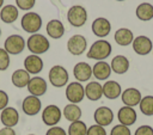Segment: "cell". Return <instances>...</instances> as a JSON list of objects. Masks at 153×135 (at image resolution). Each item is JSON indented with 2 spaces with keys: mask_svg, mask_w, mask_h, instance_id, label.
<instances>
[{
  "mask_svg": "<svg viewBox=\"0 0 153 135\" xmlns=\"http://www.w3.org/2000/svg\"><path fill=\"white\" fill-rule=\"evenodd\" d=\"M111 51H112V47L110 42L105 39H98L90 47L86 56L96 61H104L110 56Z\"/></svg>",
  "mask_w": 153,
  "mask_h": 135,
  "instance_id": "6da1fadb",
  "label": "cell"
},
{
  "mask_svg": "<svg viewBox=\"0 0 153 135\" xmlns=\"http://www.w3.org/2000/svg\"><path fill=\"white\" fill-rule=\"evenodd\" d=\"M26 47L33 55H41L49 50L50 43L44 35L32 33L26 41Z\"/></svg>",
  "mask_w": 153,
  "mask_h": 135,
  "instance_id": "7a4b0ae2",
  "label": "cell"
},
{
  "mask_svg": "<svg viewBox=\"0 0 153 135\" xmlns=\"http://www.w3.org/2000/svg\"><path fill=\"white\" fill-rule=\"evenodd\" d=\"M22 29L29 33H36L42 27V18L36 12L25 13L20 19Z\"/></svg>",
  "mask_w": 153,
  "mask_h": 135,
  "instance_id": "3957f363",
  "label": "cell"
},
{
  "mask_svg": "<svg viewBox=\"0 0 153 135\" xmlns=\"http://www.w3.org/2000/svg\"><path fill=\"white\" fill-rule=\"evenodd\" d=\"M48 78H49V82L54 87H63V86L67 85L69 75H68L67 69L63 66L55 65V66H53L50 68Z\"/></svg>",
  "mask_w": 153,
  "mask_h": 135,
  "instance_id": "277c9868",
  "label": "cell"
},
{
  "mask_svg": "<svg viewBox=\"0 0 153 135\" xmlns=\"http://www.w3.org/2000/svg\"><path fill=\"white\" fill-rule=\"evenodd\" d=\"M67 19L71 23L72 26L80 27L82 26L87 20V12L86 8L80 5L72 6L67 12Z\"/></svg>",
  "mask_w": 153,
  "mask_h": 135,
  "instance_id": "5b68a950",
  "label": "cell"
},
{
  "mask_svg": "<svg viewBox=\"0 0 153 135\" xmlns=\"http://www.w3.org/2000/svg\"><path fill=\"white\" fill-rule=\"evenodd\" d=\"M25 44L26 42L20 35H11L5 39L4 49L10 55H18L24 50Z\"/></svg>",
  "mask_w": 153,
  "mask_h": 135,
  "instance_id": "8992f818",
  "label": "cell"
},
{
  "mask_svg": "<svg viewBox=\"0 0 153 135\" xmlns=\"http://www.w3.org/2000/svg\"><path fill=\"white\" fill-rule=\"evenodd\" d=\"M66 98L72 104H78L82 102L85 98V87L79 81H73L67 85L66 88Z\"/></svg>",
  "mask_w": 153,
  "mask_h": 135,
  "instance_id": "52a82bcc",
  "label": "cell"
},
{
  "mask_svg": "<svg viewBox=\"0 0 153 135\" xmlns=\"http://www.w3.org/2000/svg\"><path fill=\"white\" fill-rule=\"evenodd\" d=\"M61 116H62V112H61L60 108L54 104L47 105L42 111V121L48 127L56 125L60 122Z\"/></svg>",
  "mask_w": 153,
  "mask_h": 135,
  "instance_id": "ba28073f",
  "label": "cell"
},
{
  "mask_svg": "<svg viewBox=\"0 0 153 135\" xmlns=\"http://www.w3.org/2000/svg\"><path fill=\"white\" fill-rule=\"evenodd\" d=\"M86 48H87V41L82 35H73L67 42V49L74 56H79L84 54L86 51Z\"/></svg>",
  "mask_w": 153,
  "mask_h": 135,
  "instance_id": "9c48e42d",
  "label": "cell"
},
{
  "mask_svg": "<svg viewBox=\"0 0 153 135\" xmlns=\"http://www.w3.org/2000/svg\"><path fill=\"white\" fill-rule=\"evenodd\" d=\"M133 50L137 54V55H141V56H145V55H148L152 50H153V43H152V39L145 35H140L137 37L134 38L133 43Z\"/></svg>",
  "mask_w": 153,
  "mask_h": 135,
  "instance_id": "30bf717a",
  "label": "cell"
},
{
  "mask_svg": "<svg viewBox=\"0 0 153 135\" xmlns=\"http://www.w3.org/2000/svg\"><path fill=\"white\" fill-rule=\"evenodd\" d=\"M93 118L96 124L102 125V127H108L114 121V112L108 106H99L96 109L94 113H93Z\"/></svg>",
  "mask_w": 153,
  "mask_h": 135,
  "instance_id": "8fae6325",
  "label": "cell"
},
{
  "mask_svg": "<svg viewBox=\"0 0 153 135\" xmlns=\"http://www.w3.org/2000/svg\"><path fill=\"white\" fill-rule=\"evenodd\" d=\"M41 109H42L41 99L38 97H35V96H31V94L25 97L23 103H22V110L27 116L37 115L41 111Z\"/></svg>",
  "mask_w": 153,
  "mask_h": 135,
  "instance_id": "7c38bea8",
  "label": "cell"
},
{
  "mask_svg": "<svg viewBox=\"0 0 153 135\" xmlns=\"http://www.w3.org/2000/svg\"><path fill=\"white\" fill-rule=\"evenodd\" d=\"M121 99H122V103L126 106L134 108V106H136V105L140 104V102L142 99V94H141V92L137 88H135V87H128L124 91H122Z\"/></svg>",
  "mask_w": 153,
  "mask_h": 135,
  "instance_id": "4fadbf2b",
  "label": "cell"
},
{
  "mask_svg": "<svg viewBox=\"0 0 153 135\" xmlns=\"http://www.w3.org/2000/svg\"><path fill=\"white\" fill-rule=\"evenodd\" d=\"M117 119H118L120 124H123L126 127H130L136 122L137 113H136L134 108L124 105V106L120 108V110L117 112Z\"/></svg>",
  "mask_w": 153,
  "mask_h": 135,
  "instance_id": "5bb4252c",
  "label": "cell"
},
{
  "mask_svg": "<svg viewBox=\"0 0 153 135\" xmlns=\"http://www.w3.org/2000/svg\"><path fill=\"white\" fill-rule=\"evenodd\" d=\"M27 91L30 92L31 96H35V97H41L43 94H45L47 92V88H48V85H47V81L41 78V76H33L30 79L29 84H27Z\"/></svg>",
  "mask_w": 153,
  "mask_h": 135,
  "instance_id": "9a60e30c",
  "label": "cell"
},
{
  "mask_svg": "<svg viewBox=\"0 0 153 135\" xmlns=\"http://www.w3.org/2000/svg\"><path fill=\"white\" fill-rule=\"evenodd\" d=\"M0 121L4 124V127L7 128H13L18 124L19 122V113L17 111V109L12 108V106H7L1 111L0 115Z\"/></svg>",
  "mask_w": 153,
  "mask_h": 135,
  "instance_id": "2e32d148",
  "label": "cell"
},
{
  "mask_svg": "<svg viewBox=\"0 0 153 135\" xmlns=\"http://www.w3.org/2000/svg\"><path fill=\"white\" fill-rule=\"evenodd\" d=\"M92 32L97 36V37H105L110 33V30H111V24L110 22L106 19V18H103V17H99V18H96L92 23Z\"/></svg>",
  "mask_w": 153,
  "mask_h": 135,
  "instance_id": "e0dca14e",
  "label": "cell"
},
{
  "mask_svg": "<svg viewBox=\"0 0 153 135\" xmlns=\"http://www.w3.org/2000/svg\"><path fill=\"white\" fill-rule=\"evenodd\" d=\"M24 68L29 74H38L43 69V60L39 55H29L24 60Z\"/></svg>",
  "mask_w": 153,
  "mask_h": 135,
  "instance_id": "ac0fdd59",
  "label": "cell"
},
{
  "mask_svg": "<svg viewBox=\"0 0 153 135\" xmlns=\"http://www.w3.org/2000/svg\"><path fill=\"white\" fill-rule=\"evenodd\" d=\"M73 75L79 82L87 81L92 76V67L87 62H78L73 67Z\"/></svg>",
  "mask_w": 153,
  "mask_h": 135,
  "instance_id": "d6986e66",
  "label": "cell"
},
{
  "mask_svg": "<svg viewBox=\"0 0 153 135\" xmlns=\"http://www.w3.org/2000/svg\"><path fill=\"white\" fill-rule=\"evenodd\" d=\"M111 67L106 61H97L92 67V75L97 80H106L111 75Z\"/></svg>",
  "mask_w": 153,
  "mask_h": 135,
  "instance_id": "ffe728a7",
  "label": "cell"
},
{
  "mask_svg": "<svg viewBox=\"0 0 153 135\" xmlns=\"http://www.w3.org/2000/svg\"><path fill=\"white\" fill-rule=\"evenodd\" d=\"M122 94L121 85L115 80H108L103 85V96L108 99H117Z\"/></svg>",
  "mask_w": 153,
  "mask_h": 135,
  "instance_id": "44dd1931",
  "label": "cell"
},
{
  "mask_svg": "<svg viewBox=\"0 0 153 135\" xmlns=\"http://www.w3.org/2000/svg\"><path fill=\"white\" fill-rule=\"evenodd\" d=\"M85 97L92 102L99 100L103 97V85L98 81H90L85 86Z\"/></svg>",
  "mask_w": 153,
  "mask_h": 135,
  "instance_id": "7402d4cb",
  "label": "cell"
},
{
  "mask_svg": "<svg viewBox=\"0 0 153 135\" xmlns=\"http://www.w3.org/2000/svg\"><path fill=\"white\" fill-rule=\"evenodd\" d=\"M114 39L115 42L118 44V45H122V47H127L129 44L133 43L134 41V35H133V31L130 29H127V27H121L118 30H116L115 35H114Z\"/></svg>",
  "mask_w": 153,
  "mask_h": 135,
  "instance_id": "603a6c76",
  "label": "cell"
},
{
  "mask_svg": "<svg viewBox=\"0 0 153 135\" xmlns=\"http://www.w3.org/2000/svg\"><path fill=\"white\" fill-rule=\"evenodd\" d=\"M111 70L116 74H124L129 69V60L124 55H116L110 63Z\"/></svg>",
  "mask_w": 153,
  "mask_h": 135,
  "instance_id": "cb8c5ba5",
  "label": "cell"
},
{
  "mask_svg": "<svg viewBox=\"0 0 153 135\" xmlns=\"http://www.w3.org/2000/svg\"><path fill=\"white\" fill-rule=\"evenodd\" d=\"M47 32L49 37L59 39L65 35V26L59 19H51L47 24Z\"/></svg>",
  "mask_w": 153,
  "mask_h": 135,
  "instance_id": "d4e9b609",
  "label": "cell"
},
{
  "mask_svg": "<svg viewBox=\"0 0 153 135\" xmlns=\"http://www.w3.org/2000/svg\"><path fill=\"white\" fill-rule=\"evenodd\" d=\"M30 74L25 70V69H17L12 73V76H11V81L12 84L18 87V88H23V87H26L29 81H30Z\"/></svg>",
  "mask_w": 153,
  "mask_h": 135,
  "instance_id": "484cf974",
  "label": "cell"
},
{
  "mask_svg": "<svg viewBox=\"0 0 153 135\" xmlns=\"http://www.w3.org/2000/svg\"><path fill=\"white\" fill-rule=\"evenodd\" d=\"M18 18V7L14 5H6L0 11V19L6 24H12Z\"/></svg>",
  "mask_w": 153,
  "mask_h": 135,
  "instance_id": "4316f807",
  "label": "cell"
},
{
  "mask_svg": "<svg viewBox=\"0 0 153 135\" xmlns=\"http://www.w3.org/2000/svg\"><path fill=\"white\" fill-rule=\"evenodd\" d=\"M135 14L137 19L142 22H148L153 19V5L149 2H141L137 5L135 10Z\"/></svg>",
  "mask_w": 153,
  "mask_h": 135,
  "instance_id": "83f0119b",
  "label": "cell"
},
{
  "mask_svg": "<svg viewBox=\"0 0 153 135\" xmlns=\"http://www.w3.org/2000/svg\"><path fill=\"white\" fill-rule=\"evenodd\" d=\"M62 115L65 116V118H66L67 121H69V122L72 123V122L79 121L80 117H81V115H82V112H81V109L79 108V105L69 103V104H67V105L63 108Z\"/></svg>",
  "mask_w": 153,
  "mask_h": 135,
  "instance_id": "f1b7e54d",
  "label": "cell"
},
{
  "mask_svg": "<svg viewBox=\"0 0 153 135\" xmlns=\"http://www.w3.org/2000/svg\"><path fill=\"white\" fill-rule=\"evenodd\" d=\"M86 133H87V127H86L85 122L79 119V121L72 122L69 124L67 135H86Z\"/></svg>",
  "mask_w": 153,
  "mask_h": 135,
  "instance_id": "f546056e",
  "label": "cell"
},
{
  "mask_svg": "<svg viewBox=\"0 0 153 135\" xmlns=\"http://www.w3.org/2000/svg\"><path fill=\"white\" fill-rule=\"evenodd\" d=\"M140 111L145 116H153V96H145L142 97L139 104Z\"/></svg>",
  "mask_w": 153,
  "mask_h": 135,
  "instance_id": "4dcf8cb0",
  "label": "cell"
},
{
  "mask_svg": "<svg viewBox=\"0 0 153 135\" xmlns=\"http://www.w3.org/2000/svg\"><path fill=\"white\" fill-rule=\"evenodd\" d=\"M10 54L4 49V48H0V70L4 72L6 70L8 67H10Z\"/></svg>",
  "mask_w": 153,
  "mask_h": 135,
  "instance_id": "1f68e13d",
  "label": "cell"
},
{
  "mask_svg": "<svg viewBox=\"0 0 153 135\" xmlns=\"http://www.w3.org/2000/svg\"><path fill=\"white\" fill-rule=\"evenodd\" d=\"M110 135H131V131L129 127H126L123 124H116L115 127H112Z\"/></svg>",
  "mask_w": 153,
  "mask_h": 135,
  "instance_id": "d6a6232c",
  "label": "cell"
},
{
  "mask_svg": "<svg viewBox=\"0 0 153 135\" xmlns=\"http://www.w3.org/2000/svg\"><path fill=\"white\" fill-rule=\"evenodd\" d=\"M16 4H17V7L19 10L29 11L35 6L36 0H16Z\"/></svg>",
  "mask_w": 153,
  "mask_h": 135,
  "instance_id": "836d02e7",
  "label": "cell"
},
{
  "mask_svg": "<svg viewBox=\"0 0 153 135\" xmlns=\"http://www.w3.org/2000/svg\"><path fill=\"white\" fill-rule=\"evenodd\" d=\"M86 135H106V130L102 125L93 124V125H91V127L87 128Z\"/></svg>",
  "mask_w": 153,
  "mask_h": 135,
  "instance_id": "e575fe53",
  "label": "cell"
},
{
  "mask_svg": "<svg viewBox=\"0 0 153 135\" xmlns=\"http://www.w3.org/2000/svg\"><path fill=\"white\" fill-rule=\"evenodd\" d=\"M134 135H153V128L148 124H142L136 128Z\"/></svg>",
  "mask_w": 153,
  "mask_h": 135,
  "instance_id": "d590c367",
  "label": "cell"
},
{
  "mask_svg": "<svg viewBox=\"0 0 153 135\" xmlns=\"http://www.w3.org/2000/svg\"><path fill=\"white\" fill-rule=\"evenodd\" d=\"M45 135H67V133L63 128H61L59 125H54V127H50L47 130Z\"/></svg>",
  "mask_w": 153,
  "mask_h": 135,
  "instance_id": "8d00e7d4",
  "label": "cell"
},
{
  "mask_svg": "<svg viewBox=\"0 0 153 135\" xmlns=\"http://www.w3.org/2000/svg\"><path fill=\"white\" fill-rule=\"evenodd\" d=\"M7 105H8V94L5 91L0 90V110L2 111L5 108H7Z\"/></svg>",
  "mask_w": 153,
  "mask_h": 135,
  "instance_id": "74e56055",
  "label": "cell"
},
{
  "mask_svg": "<svg viewBox=\"0 0 153 135\" xmlns=\"http://www.w3.org/2000/svg\"><path fill=\"white\" fill-rule=\"evenodd\" d=\"M0 135H17L14 129L13 128H7V127H4L0 129Z\"/></svg>",
  "mask_w": 153,
  "mask_h": 135,
  "instance_id": "f35d334b",
  "label": "cell"
},
{
  "mask_svg": "<svg viewBox=\"0 0 153 135\" xmlns=\"http://www.w3.org/2000/svg\"><path fill=\"white\" fill-rule=\"evenodd\" d=\"M4 5V0H0V7Z\"/></svg>",
  "mask_w": 153,
  "mask_h": 135,
  "instance_id": "ab89813d",
  "label": "cell"
},
{
  "mask_svg": "<svg viewBox=\"0 0 153 135\" xmlns=\"http://www.w3.org/2000/svg\"><path fill=\"white\" fill-rule=\"evenodd\" d=\"M116 1H126V0H116Z\"/></svg>",
  "mask_w": 153,
  "mask_h": 135,
  "instance_id": "60d3db41",
  "label": "cell"
},
{
  "mask_svg": "<svg viewBox=\"0 0 153 135\" xmlns=\"http://www.w3.org/2000/svg\"><path fill=\"white\" fill-rule=\"evenodd\" d=\"M0 36H1V29H0Z\"/></svg>",
  "mask_w": 153,
  "mask_h": 135,
  "instance_id": "b9f144b4",
  "label": "cell"
},
{
  "mask_svg": "<svg viewBox=\"0 0 153 135\" xmlns=\"http://www.w3.org/2000/svg\"><path fill=\"white\" fill-rule=\"evenodd\" d=\"M29 135H35V134H29Z\"/></svg>",
  "mask_w": 153,
  "mask_h": 135,
  "instance_id": "7bdbcfd3",
  "label": "cell"
},
{
  "mask_svg": "<svg viewBox=\"0 0 153 135\" xmlns=\"http://www.w3.org/2000/svg\"><path fill=\"white\" fill-rule=\"evenodd\" d=\"M152 53H153V50H152Z\"/></svg>",
  "mask_w": 153,
  "mask_h": 135,
  "instance_id": "ee69618b",
  "label": "cell"
}]
</instances>
